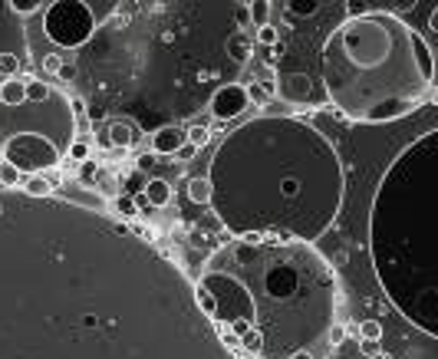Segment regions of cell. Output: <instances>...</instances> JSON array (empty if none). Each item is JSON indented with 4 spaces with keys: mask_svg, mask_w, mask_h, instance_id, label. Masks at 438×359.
Returning <instances> with one entry per match:
<instances>
[{
    "mask_svg": "<svg viewBox=\"0 0 438 359\" xmlns=\"http://www.w3.org/2000/svg\"><path fill=\"white\" fill-rule=\"evenodd\" d=\"M234 17H238V23H248V20H250L248 4H238V7H234Z\"/></svg>",
    "mask_w": 438,
    "mask_h": 359,
    "instance_id": "cell-35",
    "label": "cell"
},
{
    "mask_svg": "<svg viewBox=\"0 0 438 359\" xmlns=\"http://www.w3.org/2000/svg\"><path fill=\"white\" fill-rule=\"evenodd\" d=\"M228 57L234 59V63H250V59H254V40H250L248 33L234 30V37L228 40Z\"/></svg>",
    "mask_w": 438,
    "mask_h": 359,
    "instance_id": "cell-11",
    "label": "cell"
},
{
    "mask_svg": "<svg viewBox=\"0 0 438 359\" xmlns=\"http://www.w3.org/2000/svg\"><path fill=\"white\" fill-rule=\"evenodd\" d=\"M284 7L290 13H296V17H313L316 10H320V4H313V0H287Z\"/></svg>",
    "mask_w": 438,
    "mask_h": 359,
    "instance_id": "cell-24",
    "label": "cell"
},
{
    "mask_svg": "<svg viewBox=\"0 0 438 359\" xmlns=\"http://www.w3.org/2000/svg\"><path fill=\"white\" fill-rule=\"evenodd\" d=\"M57 79L59 83H73V79H76V67H73V63H63V69L57 73Z\"/></svg>",
    "mask_w": 438,
    "mask_h": 359,
    "instance_id": "cell-32",
    "label": "cell"
},
{
    "mask_svg": "<svg viewBox=\"0 0 438 359\" xmlns=\"http://www.w3.org/2000/svg\"><path fill=\"white\" fill-rule=\"evenodd\" d=\"M0 76H4V79H17L20 76V57L17 53H0Z\"/></svg>",
    "mask_w": 438,
    "mask_h": 359,
    "instance_id": "cell-22",
    "label": "cell"
},
{
    "mask_svg": "<svg viewBox=\"0 0 438 359\" xmlns=\"http://www.w3.org/2000/svg\"><path fill=\"white\" fill-rule=\"evenodd\" d=\"M53 99V93H50V86L43 83V79H27V103L33 106H43Z\"/></svg>",
    "mask_w": 438,
    "mask_h": 359,
    "instance_id": "cell-18",
    "label": "cell"
},
{
    "mask_svg": "<svg viewBox=\"0 0 438 359\" xmlns=\"http://www.w3.org/2000/svg\"><path fill=\"white\" fill-rule=\"evenodd\" d=\"M135 139H139V129L129 119H113L96 135V142L103 145V149H115V152H125L129 145H135Z\"/></svg>",
    "mask_w": 438,
    "mask_h": 359,
    "instance_id": "cell-7",
    "label": "cell"
},
{
    "mask_svg": "<svg viewBox=\"0 0 438 359\" xmlns=\"http://www.w3.org/2000/svg\"><path fill=\"white\" fill-rule=\"evenodd\" d=\"M290 359H313V353H310V350H296Z\"/></svg>",
    "mask_w": 438,
    "mask_h": 359,
    "instance_id": "cell-39",
    "label": "cell"
},
{
    "mask_svg": "<svg viewBox=\"0 0 438 359\" xmlns=\"http://www.w3.org/2000/svg\"><path fill=\"white\" fill-rule=\"evenodd\" d=\"M20 181H23V175H20V169H13V165H10V161H0V185H4V188H17Z\"/></svg>",
    "mask_w": 438,
    "mask_h": 359,
    "instance_id": "cell-23",
    "label": "cell"
},
{
    "mask_svg": "<svg viewBox=\"0 0 438 359\" xmlns=\"http://www.w3.org/2000/svg\"><path fill=\"white\" fill-rule=\"evenodd\" d=\"M185 142H188V129H181V125H162L152 135L155 155H178V149Z\"/></svg>",
    "mask_w": 438,
    "mask_h": 359,
    "instance_id": "cell-9",
    "label": "cell"
},
{
    "mask_svg": "<svg viewBox=\"0 0 438 359\" xmlns=\"http://www.w3.org/2000/svg\"><path fill=\"white\" fill-rule=\"evenodd\" d=\"M10 307L0 303V359H79L89 350V343L105 330V323L96 310H83L67 320L59 313H7ZM132 359H234L218 340L214 323L201 310H191L175 326L152 340Z\"/></svg>",
    "mask_w": 438,
    "mask_h": 359,
    "instance_id": "cell-3",
    "label": "cell"
},
{
    "mask_svg": "<svg viewBox=\"0 0 438 359\" xmlns=\"http://www.w3.org/2000/svg\"><path fill=\"white\" fill-rule=\"evenodd\" d=\"M277 96H280V89H277V79H270V76L248 86V99L250 103H258V106H270Z\"/></svg>",
    "mask_w": 438,
    "mask_h": 359,
    "instance_id": "cell-12",
    "label": "cell"
},
{
    "mask_svg": "<svg viewBox=\"0 0 438 359\" xmlns=\"http://www.w3.org/2000/svg\"><path fill=\"white\" fill-rule=\"evenodd\" d=\"M86 113H89V103L83 96H73L69 99V115H86Z\"/></svg>",
    "mask_w": 438,
    "mask_h": 359,
    "instance_id": "cell-31",
    "label": "cell"
},
{
    "mask_svg": "<svg viewBox=\"0 0 438 359\" xmlns=\"http://www.w3.org/2000/svg\"><path fill=\"white\" fill-rule=\"evenodd\" d=\"M27 103V79H4L0 83V106L7 109H17V106Z\"/></svg>",
    "mask_w": 438,
    "mask_h": 359,
    "instance_id": "cell-10",
    "label": "cell"
},
{
    "mask_svg": "<svg viewBox=\"0 0 438 359\" xmlns=\"http://www.w3.org/2000/svg\"><path fill=\"white\" fill-rule=\"evenodd\" d=\"M208 139H211L208 125H191V129H188V142L195 145V149H204V145H208Z\"/></svg>",
    "mask_w": 438,
    "mask_h": 359,
    "instance_id": "cell-27",
    "label": "cell"
},
{
    "mask_svg": "<svg viewBox=\"0 0 438 359\" xmlns=\"http://www.w3.org/2000/svg\"><path fill=\"white\" fill-rule=\"evenodd\" d=\"M63 63H67V59L59 57V53H47V57H40V73L57 76L59 69H63Z\"/></svg>",
    "mask_w": 438,
    "mask_h": 359,
    "instance_id": "cell-26",
    "label": "cell"
},
{
    "mask_svg": "<svg viewBox=\"0 0 438 359\" xmlns=\"http://www.w3.org/2000/svg\"><path fill=\"white\" fill-rule=\"evenodd\" d=\"M258 43L260 47H280V33H277V27L270 23V27L258 30Z\"/></svg>",
    "mask_w": 438,
    "mask_h": 359,
    "instance_id": "cell-29",
    "label": "cell"
},
{
    "mask_svg": "<svg viewBox=\"0 0 438 359\" xmlns=\"http://www.w3.org/2000/svg\"><path fill=\"white\" fill-rule=\"evenodd\" d=\"M109 211H113L115 217H142V211H139V205H135L132 195H115L113 201H109Z\"/></svg>",
    "mask_w": 438,
    "mask_h": 359,
    "instance_id": "cell-14",
    "label": "cell"
},
{
    "mask_svg": "<svg viewBox=\"0 0 438 359\" xmlns=\"http://www.w3.org/2000/svg\"><path fill=\"white\" fill-rule=\"evenodd\" d=\"M145 198H149V205L152 208H165L168 201H172V185L162 178H152V181H145Z\"/></svg>",
    "mask_w": 438,
    "mask_h": 359,
    "instance_id": "cell-13",
    "label": "cell"
},
{
    "mask_svg": "<svg viewBox=\"0 0 438 359\" xmlns=\"http://www.w3.org/2000/svg\"><path fill=\"white\" fill-rule=\"evenodd\" d=\"M359 336L366 343H379L382 340V323L379 320H362L359 323Z\"/></svg>",
    "mask_w": 438,
    "mask_h": 359,
    "instance_id": "cell-25",
    "label": "cell"
},
{
    "mask_svg": "<svg viewBox=\"0 0 438 359\" xmlns=\"http://www.w3.org/2000/svg\"><path fill=\"white\" fill-rule=\"evenodd\" d=\"M139 169H142V171H152L155 169V152H145V155H139Z\"/></svg>",
    "mask_w": 438,
    "mask_h": 359,
    "instance_id": "cell-33",
    "label": "cell"
},
{
    "mask_svg": "<svg viewBox=\"0 0 438 359\" xmlns=\"http://www.w3.org/2000/svg\"><path fill=\"white\" fill-rule=\"evenodd\" d=\"M323 86L350 122H392L415 113L435 89V59L396 13L366 10L326 37Z\"/></svg>",
    "mask_w": 438,
    "mask_h": 359,
    "instance_id": "cell-2",
    "label": "cell"
},
{
    "mask_svg": "<svg viewBox=\"0 0 438 359\" xmlns=\"http://www.w3.org/2000/svg\"><path fill=\"white\" fill-rule=\"evenodd\" d=\"M432 50V59H435V89H438V4L429 10V37H425Z\"/></svg>",
    "mask_w": 438,
    "mask_h": 359,
    "instance_id": "cell-17",
    "label": "cell"
},
{
    "mask_svg": "<svg viewBox=\"0 0 438 359\" xmlns=\"http://www.w3.org/2000/svg\"><path fill=\"white\" fill-rule=\"evenodd\" d=\"M270 10H274V4H267V0H254V4H248L250 23H254L258 30L270 27Z\"/></svg>",
    "mask_w": 438,
    "mask_h": 359,
    "instance_id": "cell-16",
    "label": "cell"
},
{
    "mask_svg": "<svg viewBox=\"0 0 438 359\" xmlns=\"http://www.w3.org/2000/svg\"><path fill=\"white\" fill-rule=\"evenodd\" d=\"M83 178H86V181H93V178H96V161H93V159L83 161Z\"/></svg>",
    "mask_w": 438,
    "mask_h": 359,
    "instance_id": "cell-36",
    "label": "cell"
},
{
    "mask_svg": "<svg viewBox=\"0 0 438 359\" xmlns=\"http://www.w3.org/2000/svg\"><path fill=\"white\" fill-rule=\"evenodd\" d=\"M69 159L79 161V165L93 159V139H89V135H83V139H73V142H69Z\"/></svg>",
    "mask_w": 438,
    "mask_h": 359,
    "instance_id": "cell-21",
    "label": "cell"
},
{
    "mask_svg": "<svg viewBox=\"0 0 438 359\" xmlns=\"http://www.w3.org/2000/svg\"><path fill=\"white\" fill-rule=\"evenodd\" d=\"M195 303H198V310L204 313L211 323H214V313H218V300H214V293H211L204 284L195 287Z\"/></svg>",
    "mask_w": 438,
    "mask_h": 359,
    "instance_id": "cell-15",
    "label": "cell"
},
{
    "mask_svg": "<svg viewBox=\"0 0 438 359\" xmlns=\"http://www.w3.org/2000/svg\"><path fill=\"white\" fill-rule=\"evenodd\" d=\"M211 195H214V191H211V181L208 178H191L188 181V198L195 201V205H208Z\"/></svg>",
    "mask_w": 438,
    "mask_h": 359,
    "instance_id": "cell-19",
    "label": "cell"
},
{
    "mask_svg": "<svg viewBox=\"0 0 438 359\" xmlns=\"http://www.w3.org/2000/svg\"><path fill=\"white\" fill-rule=\"evenodd\" d=\"M362 353H366V356H379V343H366V340H362Z\"/></svg>",
    "mask_w": 438,
    "mask_h": 359,
    "instance_id": "cell-37",
    "label": "cell"
},
{
    "mask_svg": "<svg viewBox=\"0 0 438 359\" xmlns=\"http://www.w3.org/2000/svg\"><path fill=\"white\" fill-rule=\"evenodd\" d=\"M10 7L17 10V13H37V10L50 7L47 0H10Z\"/></svg>",
    "mask_w": 438,
    "mask_h": 359,
    "instance_id": "cell-28",
    "label": "cell"
},
{
    "mask_svg": "<svg viewBox=\"0 0 438 359\" xmlns=\"http://www.w3.org/2000/svg\"><path fill=\"white\" fill-rule=\"evenodd\" d=\"M4 161H10L20 171L40 175L63 161V149L43 132H13L10 139H4Z\"/></svg>",
    "mask_w": 438,
    "mask_h": 359,
    "instance_id": "cell-4",
    "label": "cell"
},
{
    "mask_svg": "<svg viewBox=\"0 0 438 359\" xmlns=\"http://www.w3.org/2000/svg\"><path fill=\"white\" fill-rule=\"evenodd\" d=\"M326 340H330V346H343L346 343V326L343 323H333V326L326 330Z\"/></svg>",
    "mask_w": 438,
    "mask_h": 359,
    "instance_id": "cell-30",
    "label": "cell"
},
{
    "mask_svg": "<svg viewBox=\"0 0 438 359\" xmlns=\"http://www.w3.org/2000/svg\"><path fill=\"white\" fill-rule=\"evenodd\" d=\"M195 155H198V149H195V145H191V142H185V145H181V149H178V159H181V161H191V159H195Z\"/></svg>",
    "mask_w": 438,
    "mask_h": 359,
    "instance_id": "cell-34",
    "label": "cell"
},
{
    "mask_svg": "<svg viewBox=\"0 0 438 359\" xmlns=\"http://www.w3.org/2000/svg\"><path fill=\"white\" fill-rule=\"evenodd\" d=\"M248 106H250L248 86H241V83H224V86H218V93L211 96L208 113L214 115L218 122H228V119H234V115L244 113Z\"/></svg>",
    "mask_w": 438,
    "mask_h": 359,
    "instance_id": "cell-6",
    "label": "cell"
},
{
    "mask_svg": "<svg viewBox=\"0 0 438 359\" xmlns=\"http://www.w3.org/2000/svg\"><path fill=\"white\" fill-rule=\"evenodd\" d=\"M277 89L284 96L287 103H296V106H306L313 103V79L304 73H287L277 79Z\"/></svg>",
    "mask_w": 438,
    "mask_h": 359,
    "instance_id": "cell-8",
    "label": "cell"
},
{
    "mask_svg": "<svg viewBox=\"0 0 438 359\" xmlns=\"http://www.w3.org/2000/svg\"><path fill=\"white\" fill-rule=\"evenodd\" d=\"M372 261L396 310L438 340V129L386 171L372 205Z\"/></svg>",
    "mask_w": 438,
    "mask_h": 359,
    "instance_id": "cell-1",
    "label": "cell"
},
{
    "mask_svg": "<svg viewBox=\"0 0 438 359\" xmlns=\"http://www.w3.org/2000/svg\"><path fill=\"white\" fill-rule=\"evenodd\" d=\"M47 37L57 43V47H79L93 37L96 30V13L89 4H73V0H59V4H50L47 10Z\"/></svg>",
    "mask_w": 438,
    "mask_h": 359,
    "instance_id": "cell-5",
    "label": "cell"
},
{
    "mask_svg": "<svg viewBox=\"0 0 438 359\" xmlns=\"http://www.w3.org/2000/svg\"><path fill=\"white\" fill-rule=\"evenodd\" d=\"M86 119H89V122H99V119H103V109H99V106H89Z\"/></svg>",
    "mask_w": 438,
    "mask_h": 359,
    "instance_id": "cell-38",
    "label": "cell"
},
{
    "mask_svg": "<svg viewBox=\"0 0 438 359\" xmlns=\"http://www.w3.org/2000/svg\"><path fill=\"white\" fill-rule=\"evenodd\" d=\"M238 359H244V356H238Z\"/></svg>",
    "mask_w": 438,
    "mask_h": 359,
    "instance_id": "cell-40",
    "label": "cell"
},
{
    "mask_svg": "<svg viewBox=\"0 0 438 359\" xmlns=\"http://www.w3.org/2000/svg\"><path fill=\"white\" fill-rule=\"evenodd\" d=\"M23 191H27V198H47L50 195V178H43V175H30V178H23Z\"/></svg>",
    "mask_w": 438,
    "mask_h": 359,
    "instance_id": "cell-20",
    "label": "cell"
}]
</instances>
